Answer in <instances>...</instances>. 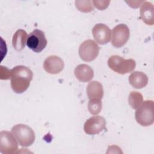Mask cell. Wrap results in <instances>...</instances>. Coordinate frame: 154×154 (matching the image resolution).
<instances>
[{
  "label": "cell",
  "instance_id": "obj_1",
  "mask_svg": "<svg viewBox=\"0 0 154 154\" xmlns=\"http://www.w3.org/2000/svg\"><path fill=\"white\" fill-rule=\"evenodd\" d=\"M11 87L16 93L25 91L32 79V72L26 66H17L10 70Z\"/></svg>",
  "mask_w": 154,
  "mask_h": 154
},
{
  "label": "cell",
  "instance_id": "obj_2",
  "mask_svg": "<svg viewBox=\"0 0 154 154\" xmlns=\"http://www.w3.org/2000/svg\"><path fill=\"white\" fill-rule=\"evenodd\" d=\"M137 122L143 126L152 125L154 122V103L151 100L143 102L135 114Z\"/></svg>",
  "mask_w": 154,
  "mask_h": 154
},
{
  "label": "cell",
  "instance_id": "obj_3",
  "mask_svg": "<svg viewBox=\"0 0 154 154\" xmlns=\"http://www.w3.org/2000/svg\"><path fill=\"white\" fill-rule=\"evenodd\" d=\"M11 133L21 146L28 147L34 142L35 133L28 125L24 124L16 125L12 128Z\"/></svg>",
  "mask_w": 154,
  "mask_h": 154
},
{
  "label": "cell",
  "instance_id": "obj_4",
  "mask_svg": "<svg viewBox=\"0 0 154 154\" xmlns=\"http://www.w3.org/2000/svg\"><path fill=\"white\" fill-rule=\"evenodd\" d=\"M108 65L114 72L123 75L133 71L135 68L136 63L133 59L126 60L119 55H114L108 58Z\"/></svg>",
  "mask_w": 154,
  "mask_h": 154
},
{
  "label": "cell",
  "instance_id": "obj_5",
  "mask_svg": "<svg viewBox=\"0 0 154 154\" xmlns=\"http://www.w3.org/2000/svg\"><path fill=\"white\" fill-rule=\"evenodd\" d=\"M48 41L46 38L45 32L38 29L32 31L28 35L26 45L35 52H42L46 46Z\"/></svg>",
  "mask_w": 154,
  "mask_h": 154
},
{
  "label": "cell",
  "instance_id": "obj_6",
  "mask_svg": "<svg viewBox=\"0 0 154 154\" xmlns=\"http://www.w3.org/2000/svg\"><path fill=\"white\" fill-rule=\"evenodd\" d=\"M100 48L93 40L83 42L79 48V55L81 58L87 62L92 61L98 56Z\"/></svg>",
  "mask_w": 154,
  "mask_h": 154
},
{
  "label": "cell",
  "instance_id": "obj_7",
  "mask_svg": "<svg viewBox=\"0 0 154 154\" xmlns=\"http://www.w3.org/2000/svg\"><path fill=\"white\" fill-rule=\"evenodd\" d=\"M11 132L2 131L0 132V152L4 154L16 153L18 149L16 139Z\"/></svg>",
  "mask_w": 154,
  "mask_h": 154
},
{
  "label": "cell",
  "instance_id": "obj_8",
  "mask_svg": "<svg viewBox=\"0 0 154 154\" xmlns=\"http://www.w3.org/2000/svg\"><path fill=\"white\" fill-rule=\"evenodd\" d=\"M129 29L125 24L121 23L112 29L111 43L116 48L123 46L129 38Z\"/></svg>",
  "mask_w": 154,
  "mask_h": 154
},
{
  "label": "cell",
  "instance_id": "obj_9",
  "mask_svg": "<svg viewBox=\"0 0 154 154\" xmlns=\"http://www.w3.org/2000/svg\"><path fill=\"white\" fill-rule=\"evenodd\" d=\"M106 126L105 119L100 116H94L86 120L84 125V132L88 135H95L102 132Z\"/></svg>",
  "mask_w": 154,
  "mask_h": 154
},
{
  "label": "cell",
  "instance_id": "obj_10",
  "mask_svg": "<svg viewBox=\"0 0 154 154\" xmlns=\"http://www.w3.org/2000/svg\"><path fill=\"white\" fill-rule=\"evenodd\" d=\"M92 34L94 40L100 45H105L111 40V29L103 23L96 24L92 29Z\"/></svg>",
  "mask_w": 154,
  "mask_h": 154
},
{
  "label": "cell",
  "instance_id": "obj_11",
  "mask_svg": "<svg viewBox=\"0 0 154 154\" xmlns=\"http://www.w3.org/2000/svg\"><path fill=\"white\" fill-rule=\"evenodd\" d=\"M64 67L63 60L56 55H51L47 57L43 63L45 70L50 74H57L61 72Z\"/></svg>",
  "mask_w": 154,
  "mask_h": 154
},
{
  "label": "cell",
  "instance_id": "obj_12",
  "mask_svg": "<svg viewBox=\"0 0 154 154\" xmlns=\"http://www.w3.org/2000/svg\"><path fill=\"white\" fill-rule=\"evenodd\" d=\"M74 73L76 78L82 82L90 81L94 76V72L92 68L85 64L78 65L74 70Z\"/></svg>",
  "mask_w": 154,
  "mask_h": 154
},
{
  "label": "cell",
  "instance_id": "obj_13",
  "mask_svg": "<svg viewBox=\"0 0 154 154\" xmlns=\"http://www.w3.org/2000/svg\"><path fill=\"white\" fill-rule=\"evenodd\" d=\"M87 94L89 99H102L103 96V88L99 81H93L87 87Z\"/></svg>",
  "mask_w": 154,
  "mask_h": 154
},
{
  "label": "cell",
  "instance_id": "obj_14",
  "mask_svg": "<svg viewBox=\"0 0 154 154\" xmlns=\"http://www.w3.org/2000/svg\"><path fill=\"white\" fill-rule=\"evenodd\" d=\"M153 5L148 1H144L140 8V16L142 20L147 25H153L154 24Z\"/></svg>",
  "mask_w": 154,
  "mask_h": 154
},
{
  "label": "cell",
  "instance_id": "obj_15",
  "mask_svg": "<svg viewBox=\"0 0 154 154\" xmlns=\"http://www.w3.org/2000/svg\"><path fill=\"white\" fill-rule=\"evenodd\" d=\"M129 82L134 88L140 89L147 84L148 78L145 73L139 71H135L129 75Z\"/></svg>",
  "mask_w": 154,
  "mask_h": 154
},
{
  "label": "cell",
  "instance_id": "obj_16",
  "mask_svg": "<svg viewBox=\"0 0 154 154\" xmlns=\"http://www.w3.org/2000/svg\"><path fill=\"white\" fill-rule=\"evenodd\" d=\"M27 33L25 30L19 29L14 34L12 38L13 48L17 51H20L25 46L27 41Z\"/></svg>",
  "mask_w": 154,
  "mask_h": 154
},
{
  "label": "cell",
  "instance_id": "obj_17",
  "mask_svg": "<svg viewBox=\"0 0 154 154\" xmlns=\"http://www.w3.org/2000/svg\"><path fill=\"white\" fill-rule=\"evenodd\" d=\"M129 105L134 109H137L143 102V95L138 92L132 91L129 93L128 97Z\"/></svg>",
  "mask_w": 154,
  "mask_h": 154
},
{
  "label": "cell",
  "instance_id": "obj_18",
  "mask_svg": "<svg viewBox=\"0 0 154 154\" xmlns=\"http://www.w3.org/2000/svg\"><path fill=\"white\" fill-rule=\"evenodd\" d=\"M88 109L93 115H97L99 114L102 109L101 99H89Z\"/></svg>",
  "mask_w": 154,
  "mask_h": 154
},
{
  "label": "cell",
  "instance_id": "obj_19",
  "mask_svg": "<svg viewBox=\"0 0 154 154\" xmlns=\"http://www.w3.org/2000/svg\"><path fill=\"white\" fill-rule=\"evenodd\" d=\"M91 1H76V7L78 10L84 13L90 12L93 10V5Z\"/></svg>",
  "mask_w": 154,
  "mask_h": 154
}]
</instances>
